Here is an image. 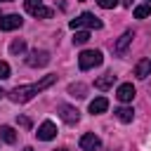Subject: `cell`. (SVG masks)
I'll use <instances>...</instances> for the list:
<instances>
[{
    "label": "cell",
    "instance_id": "3957f363",
    "mask_svg": "<svg viewBox=\"0 0 151 151\" xmlns=\"http://www.w3.org/2000/svg\"><path fill=\"white\" fill-rule=\"evenodd\" d=\"M101 61H104V57H101L99 50H83V52L78 54V66H80L83 71H90V68L99 66Z\"/></svg>",
    "mask_w": 151,
    "mask_h": 151
},
{
    "label": "cell",
    "instance_id": "e0dca14e",
    "mask_svg": "<svg viewBox=\"0 0 151 151\" xmlns=\"http://www.w3.org/2000/svg\"><path fill=\"white\" fill-rule=\"evenodd\" d=\"M116 116H118V120H123V123H132L134 111H132V109H127V106H120V109L116 111Z\"/></svg>",
    "mask_w": 151,
    "mask_h": 151
},
{
    "label": "cell",
    "instance_id": "2e32d148",
    "mask_svg": "<svg viewBox=\"0 0 151 151\" xmlns=\"http://www.w3.org/2000/svg\"><path fill=\"white\" fill-rule=\"evenodd\" d=\"M85 92H87V87H85L83 83H73V85H68V94H71V97L83 99V97H85Z\"/></svg>",
    "mask_w": 151,
    "mask_h": 151
},
{
    "label": "cell",
    "instance_id": "30bf717a",
    "mask_svg": "<svg viewBox=\"0 0 151 151\" xmlns=\"http://www.w3.org/2000/svg\"><path fill=\"white\" fill-rule=\"evenodd\" d=\"M24 19L19 14H7V17H0V31H14V28H21Z\"/></svg>",
    "mask_w": 151,
    "mask_h": 151
},
{
    "label": "cell",
    "instance_id": "ba28073f",
    "mask_svg": "<svg viewBox=\"0 0 151 151\" xmlns=\"http://www.w3.org/2000/svg\"><path fill=\"white\" fill-rule=\"evenodd\" d=\"M134 94H137V90H134V85H132V83H123V85H118V90H116V97H118L123 104L132 101V99H134Z\"/></svg>",
    "mask_w": 151,
    "mask_h": 151
},
{
    "label": "cell",
    "instance_id": "f1b7e54d",
    "mask_svg": "<svg viewBox=\"0 0 151 151\" xmlns=\"http://www.w3.org/2000/svg\"><path fill=\"white\" fill-rule=\"evenodd\" d=\"M146 2H151V0H146Z\"/></svg>",
    "mask_w": 151,
    "mask_h": 151
},
{
    "label": "cell",
    "instance_id": "9a60e30c",
    "mask_svg": "<svg viewBox=\"0 0 151 151\" xmlns=\"http://www.w3.org/2000/svg\"><path fill=\"white\" fill-rule=\"evenodd\" d=\"M0 139L7 142V144H14V142H17V132H14L9 125H0Z\"/></svg>",
    "mask_w": 151,
    "mask_h": 151
},
{
    "label": "cell",
    "instance_id": "ffe728a7",
    "mask_svg": "<svg viewBox=\"0 0 151 151\" xmlns=\"http://www.w3.org/2000/svg\"><path fill=\"white\" fill-rule=\"evenodd\" d=\"M9 52H12V54H24V52H26V42H24V40H14V42L9 45Z\"/></svg>",
    "mask_w": 151,
    "mask_h": 151
},
{
    "label": "cell",
    "instance_id": "cb8c5ba5",
    "mask_svg": "<svg viewBox=\"0 0 151 151\" xmlns=\"http://www.w3.org/2000/svg\"><path fill=\"white\" fill-rule=\"evenodd\" d=\"M123 5H125V7H130V5H132V0H123Z\"/></svg>",
    "mask_w": 151,
    "mask_h": 151
},
{
    "label": "cell",
    "instance_id": "8992f818",
    "mask_svg": "<svg viewBox=\"0 0 151 151\" xmlns=\"http://www.w3.org/2000/svg\"><path fill=\"white\" fill-rule=\"evenodd\" d=\"M57 111H59V118H61L64 123H68V125H76V123L80 120V111H78L76 106H71V104H59Z\"/></svg>",
    "mask_w": 151,
    "mask_h": 151
},
{
    "label": "cell",
    "instance_id": "484cf974",
    "mask_svg": "<svg viewBox=\"0 0 151 151\" xmlns=\"http://www.w3.org/2000/svg\"><path fill=\"white\" fill-rule=\"evenodd\" d=\"M2 94H5V92H2V87H0V97H2Z\"/></svg>",
    "mask_w": 151,
    "mask_h": 151
},
{
    "label": "cell",
    "instance_id": "4fadbf2b",
    "mask_svg": "<svg viewBox=\"0 0 151 151\" xmlns=\"http://www.w3.org/2000/svg\"><path fill=\"white\" fill-rule=\"evenodd\" d=\"M149 71H151V59H139L137 66H134V76H137L139 80H144V78L149 76Z\"/></svg>",
    "mask_w": 151,
    "mask_h": 151
},
{
    "label": "cell",
    "instance_id": "4316f807",
    "mask_svg": "<svg viewBox=\"0 0 151 151\" xmlns=\"http://www.w3.org/2000/svg\"><path fill=\"white\" fill-rule=\"evenodd\" d=\"M0 2H12V0H0Z\"/></svg>",
    "mask_w": 151,
    "mask_h": 151
},
{
    "label": "cell",
    "instance_id": "d6986e66",
    "mask_svg": "<svg viewBox=\"0 0 151 151\" xmlns=\"http://www.w3.org/2000/svg\"><path fill=\"white\" fill-rule=\"evenodd\" d=\"M151 14V5L146 2V5H139V7H134V19H146Z\"/></svg>",
    "mask_w": 151,
    "mask_h": 151
},
{
    "label": "cell",
    "instance_id": "7a4b0ae2",
    "mask_svg": "<svg viewBox=\"0 0 151 151\" xmlns=\"http://www.w3.org/2000/svg\"><path fill=\"white\" fill-rule=\"evenodd\" d=\"M68 26H71L73 31H80V28H85V31L94 28V31H99V28H101L104 24H101V19H99V17H94L92 12H83L80 17L71 19V21H68Z\"/></svg>",
    "mask_w": 151,
    "mask_h": 151
},
{
    "label": "cell",
    "instance_id": "277c9868",
    "mask_svg": "<svg viewBox=\"0 0 151 151\" xmlns=\"http://www.w3.org/2000/svg\"><path fill=\"white\" fill-rule=\"evenodd\" d=\"M24 7L28 14H33L35 19H52V9L42 5V0H24Z\"/></svg>",
    "mask_w": 151,
    "mask_h": 151
},
{
    "label": "cell",
    "instance_id": "603a6c76",
    "mask_svg": "<svg viewBox=\"0 0 151 151\" xmlns=\"http://www.w3.org/2000/svg\"><path fill=\"white\" fill-rule=\"evenodd\" d=\"M17 123H19L21 127H31V120H28L26 116H19V118H17Z\"/></svg>",
    "mask_w": 151,
    "mask_h": 151
},
{
    "label": "cell",
    "instance_id": "5bb4252c",
    "mask_svg": "<svg viewBox=\"0 0 151 151\" xmlns=\"http://www.w3.org/2000/svg\"><path fill=\"white\" fill-rule=\"evenodd\" d=\"M113 83H116V76H113V73H104L101 78L94 80V87H97V90H109Z\"/></svg>",
    "mask_w": 151,
    "mask_h": 151
},
{
    "label": "cell",
    "instance_id": "44dd1931",
    "mask_svg": "<svg viewBox=\"0 0 151 151\" xmlns=\"http://www.w3.org/2000/svg\"><path fill=\"white\" fill-rule=\"evenodd\" d=\"M9 64L7 61H0V80H5V78H9Z\"/></svg>",
    "mask_w": 151,
    "mask_h": 151
},
{
    "label": "cell",
    "instance_id": "7c38bea8",
    "mask_svg": "<svg viewBox=\"0 0 151 151\" xmlns=\"http://www.w3.org/2000/svg\"><path fill=\"white\" fill-rule=\"evenodd\" d=\"M106 109H109V99H106V97H97V99H92V101H90V113H92V116L104 113Z\"/></svg>",
    "mask_w": 151,
    "mask_h": 151
},
{
    "label": "cell",
    "instance_id": "6da1fadb",
    "mask_svg": "<svg viewBox=\"0 0 151 151\" xmlns=\"http://www.w3.org/2000/svg\"><path fill=\"white\" fill-rule=\"evenodd\" d=\"M57 83V76L54 73H47V76H42L38 83H31V85H17L12 92H9V99L14 101V104H26V101H31L35 94H40L42 90H47L50 85H54Z\"/></svg>",
    "mask_w": 151,
    "mask_h": 151
},
{
    "label": "cell",
    "instance_id": "8fae6325",
    "mask_svg": "<svg viewBox=\"0 0 151 151\" xmlns=\"http://www.w3.org/2000/svg\"><path fill=\"white\" fill-rule=\"evenodd\" d=\"M132 38H134V33H132V31H125V33L113 42V52H116L118 57H120V54H125V50H127V45L132 42Z\"/></svg>",
    "mask_w": 151,
    "mask_h": 151
},
{
    "label": "cell",
    "instance_id": "5b68a950",
    "mask_svg": "<svg viewBox=\"0 0 151 151\" xmlns=\"http://www.w3.org/2000/svg\"><path fill=\"white\" fill-rule=\"evenodd\" d=\"M26 64L33 66V68L47 66V64H50V52H47V50H31L28 57H26Z\"/></svg>",
    "mask_w": 151,
    "mask_h": 151
},
{
    "label": "cell",
    "instance_id": "d4e9b609",
    "mask_svg": "<svg viewBox=\"0 0 151 151\" xmlns=\"http://www.w3.org/2000/svg\"><path fill=\"white\" fill-rule=\"evenodd\" d=\"M24 151H33V146H26V149H24Z\"/></svg>",
    "mask_w": 151,
    "mask_h": 151
},
{
    "label": "cell",
    "instance_id": "ac0fdd59",
    "mask_svg": "<svg viewBox=\"0 0 151 151\" xmlns=\"http://www.w3.org/2000/svg\"><path fill=\"white\" fill-rule=\"evenodd\" d=\"M87 40H90V31H85V28L76 31V35H73V45H85Z\"/></svg>",
    "mask_w": 151,
    "mask_h": 151
},
{
    "label": "cell",
    "instance_id": "7402d4cb",
    "mask_svg": "<svg viewBox=\"0 0 151 151\" xmlns=\"http://www.w3.org/2000/svg\"><path fill=\"white\" fill-rule=\"evenodd\" d=\"M97 5L104 7V9H113V7L118 5V0H97Z\"/></svg>",
    "mask_w": 151,
    "mask_h": 151
},
{
    "label": "cell",
    "instance_id": "9c48e42d",
    "mask_svg": "<svg viewBox=\"0 0 151 151\" xmlns=\"http://www.w3.org/2000/svg\"><path fill=\"white\" fill-rule=\"evenodd\" d=\"M38 139H42V142H50V139H54L57 137V125L52 123V120H45L40 127H38Z\"/></svg>",
    "mask_w": 151,
    "mask_h": 151
},
{
    "label": "cell",
    "instance_id": "52a82bcc",
    "mask_svg": "<svg viewBox=\"0 0 151 151\" xmlns=\"http://www.w3.org/2000/svg\"><path fill=\"white\" fill-rule=\"evenodd\" d=\"M101 146V139L94 134V132H85L83 137H80V149L83 151H97Z\"/></svg>",
    "mask_w": 151,
    "mask_h": 151
},
{
    "label": "cell",
    "instance_id": "83f0119b",
    "mask_svg": "<svg viewBox=\"0 0 151 151\" xmlns=\"http://www.w3.org/2000/svg\"><path fill=\"white\" fill-rule=\"evenodd\" d=\"M57 151H68V149H57Z\"/></svg>",
    "mask_w": 151,
    "mask_h": 151
}]
</instances>
